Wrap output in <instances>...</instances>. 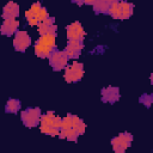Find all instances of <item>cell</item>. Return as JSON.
<instances>
[{"instance_id":"d6986e66","label":"cell","mask_w":153,"mask_h":153,"mask_svg":"<svg viewBox=\"0 0 153 153\" xmlns=\"http://www.w3.org/2000/svg\"><path fill=\"white\" fill-rule=\"evenodd\" d=\"M108 13L114 19H121V5H120V1L111 2L110 4V7L108 10Z\"/></svg>"},{"instance_id":"52a82bcc","label":"cell","mask_w":153,"mask_h":153,"mask_svg":"<svg viewBox=\"0 0 153 153\" xmlns=\"http://www.w3.org/2000/svg\"><path fill=\"white\" fill-rule=\"evenodd\" d=\"M31 44V37L26 31H17L14 33V38H13V47L17 51L24 53Z\"/></svg>"},{"instance_id":"ffe728a7","label":"cell","mask_w":153,"mask_h":153,"mask_svg":"<svg viewBox=\"0 0 153 153\" xmlns=\"http://www.w3.org/2000/svg\"><path fill=\"white\" fill-rule=\"evenodd\" d=\"M140 102L143 103V105L146 108H149L152 102H153V97H152V94H142L140 98Z\"/></svg>"},{"instance_id":"603a6c76","label":"cell","mask_w":153,"mask_h":153,"mask_svg":"<svg viewBox=\"0 0 153 153\" xmlns=\"http://www.w3.org/2000/svg\"><path fill=\"white\" fill-rule=\"evenodd\" d=\"M94 2V0H84V4H86V5H92Z\"/></svg>"},{"instance_id":"9c48e42d","label":"cell","mask_w":153,"mask_h":153,"mask_svg":"<svg viewBox=\"0 0 153 153\" xmlns=\"http://www.w3.org/2000/svg\"><path fill=\"white\" fill-rule=\"evenodd\" d=\"M67 31V38L68 39H79L82 41L85 37V31L84 27L81 26V24L79 22H74L72 24H69L66 27Z\"/></svg>"},{"instance_id":"6da1fadb","label":"cell","mask_w":153,"mask_h":153,"mask_svg":"<svg viewBox=\"0 0 153 153\" xmlns=\"http://www.w3.org/2000/svg\"><path fill=\"white\" fill-rule=\"evenodd\" d=\"M61 127V117L56 116L53 111H48L45 115H41L39 118V129L43 134L47 135H59Z\"/></svg>"},{"instance_id":"2e32d148","label":"cell","mask_w":153,"mask_h":153,"mask_svg":"<svg viewBox=\"0 0 153 153\" xmlns=\"http://www.w3.org/2000/svg\"><path fill=\"white\" fill-rule=\"evenodd\" d=\"M72 128H73L79 135H81V134L85 133L86 124H85V122H84L81 118H79V117L75 116V115H72Z\"/></svg>"},{"instance_id":"e0dca14e","label":"cell","mask_w":153,"mask_h":153,"mask_svg":"<svg viewBox=\"0 0 153 153\" xmlns=\"http://www.w3.org/2000/svg\"><path fill=\"white\" fill-rule=\"evenodd\" d=\"M92 5L96 13H108V10L110 7V2H108L106 0H94Z\"/></svg>"},{"instance_id":"4fadbf2b","label":"cell","mask_w":153,"mask_h":153,"mask_svg":"<svg viewBox=\"0 0 153 153\" xmlns=\"http://www.w3.org/2000/svg\"><path fill=\"white\" fill-rule=\"evenodd\" d=\"M19 16V5L10 1L7 2L4 8H2V18L7 19V18H17Z\"/></svg>"},{"instance_id":"7a4b0ae2","label":"cell","mask_w":153,"mask_h":153,"mask_svg":"<svg viewBox=\"0 0 153 153\" xmlns=\"http://www.w3.org/2000/svg\"><path fill=\"white\" fill-rule=\"evenodd\" d=\"M55 37H56V33L42 35L35 44V54L41 59L48 57L50 53L55 50V41H56Z\"/></svg>"},{"instance_id":"cb8c5ba5","label":"cell","mask_w":153,"mask_h":153,"mask_svg":"<svg viewBox=\"0 0 153 153\" xmlns=\"http://www.w3.org/2000/svg\"><path fill=\"white\" fill-rule=\"evenodd\" d=\"M106 1L111 4V2H116V1H121V0H106Z\"/></svg>"},{"instance_id":"3957f363","label":"cell","mask_w":153,"mask_h":153,"mask_svg":"<svg viewBox=\"0 0 153 153\" xmlns=\"http://www.w3.org/2000/svg\"><path fill=\"white\" fill-rule=\"evenodd\" d=\"M84 75V65L80 62H73L72 65H67L65 69V80L67 82H76L82 79Z\"/></svg>"},{"instance_id":"277c9868","label":"cell","mask_w":153,"mask_h":153,"mask_svg":"<svg viewBox=\"0 0 153 153\" xmlns=\"http://www.w3.org/2000/svg\"><path fill=\"white\" fill-rule=\"evenodd\" d=\"M20 118L25 127H29V128L37 127L39 124L41 110L38 108H27L20 114Z\"/></svg>"},{"instance_id":"30bf717a","label":"cell","mask_w":153,"mask_h":153,"mask_svg":"<svg viewBox=\"0 0 153 153\" xmlns=\"http://www.w3.org/2000/svg\"><path fill=\"white\" fill-rule=\"evenodd\" d=\"M37 27H38L37 30H38L39 36L47 35V33H56L57 31V27L55 25V19L53 17H48L44 20L39 22L37 24Z\"/></svg>"},{"instance_id":"ac0fdd59","label":"cell","mask_w":153,"mask_h":153,"mask_svg":"<svg viewBox=\"0 0 153 153\" xmlns=\"http://www.w3.org/2000/svg\"><path fill=\"white\" fill-rule=\"evenodd\" d=\"M20 100L18 99H8L6 105H5V111L8 112V114H17L20 109Z\"/></svg>"},{"instance_id":"44dd1931","label":"cell","mask_w":153,"mask_h":153,"mask_svg":"<svg viewBox=\"0 0 153 153\" xmlns=\"http://www.w3.org/2000/svg\"><path fill=\"white\" fill-rule=\"evenodd\" d=\"M48 17H49L48 11H47L44 7H42V8H41V11H39V13H38V16H37V22L39 23V22L44 20V19H45V18H48Z\"/></svg>"},{"instance_id":"7c38bea8","label":"cell","mask_w":153,"mask_h":153,"mask_svg":"<svg viewBox=\"0 0 153 153\" xmlns=\"http://www.w3.org/2000/svg\"><path fill=\"white\" fill-rule=\"evenodd\" d=\"M102 100L104 103H115L120 99L121 94H120V90L118 87H115V86H108V87H104L102 90Z\"/></svg>"},{"instance_id":"5bb4252c","label":"cell","mask_w":153,"mask_h":153,"mask_svg":"<svg viewBox=\"0 0 153 153\" xmlns=\"http://www.w3.org/2000/svg\"><path fill=\"white\" fill-rule=\"evenodd\" d=\"M120 5H121V19H128L134 12V5L124 0H121Z\"/></svg>"},{"instance_id":"9a60e30c","label":"cell","mask_w":153,"mask_h":153,"mask_svg":"<svg viewBox=\"0 0 153 153\" xmlns=\"http://www.w3.org/2000/svg\"><path fill=\"white\" fill-rule=\"evenodd\" d=\"M57 136L60 139H67L68 141H76L79 134L73 128H69V129H60Z\"/></svg>"},{"instance_id":"7402d4cb","label":"cell","mask_w":153,"mask_h":153,"mask_svg":"<svg viewBox=\"0 0 153 153\" xmlns=\"http://www.w3.org/2000/svg\"><path fill=\"white\" fill-rule=\"evenodd\" d=\"M72 1H73V2H75L76 5H79V6L84 4V0H72Z\"/></svg>"},{"instance_id":"5b68a950","label":"cell","mask_w":153,"mask_h":153,"mask_svg":"<svg viewBox=\"0 0 153 153\" xmlns=\"http://www.w3.org/2000/svg\"><path fill=\"white\" fill-rule=\"evenodd\" d=\"M48 59H49V65L53 67L54 71H61V69L66 68V66L68 65L69 57L66 55L65 51H60V50L55 49L50 53Z\"/></svg>"},{"instance_id":"ba28073f","label":"cell","mask_w":153,"mask_h":153,"mask_svg":"<svg viewBox=\"0 0 153 153\" xmlns=\"http://www.w3.org/2000/svg\"><path fill=\"white\" fill-rule=\"evenodd\" d=\"M84 48L82 41L79 39H68V43L65 48V53L69 59H78L80 56V53Z\"/></svg>"},{"instance_id":"8fae6325","label":"cell","mask_w":153,"mask_h":153,"mask_svg":"<svg viewBox=\"0 0 153 153\" xmlns=\"http://www.w3.org/2000/svg\"><path fill=\"white\" fill-rule=\"evenodd\" d=\"M18 26H19V22L17 18H7V19H4L0 26V32L1 35H5V36H12L18 31L17 30Z\"/></svg>"},{"instance_id":"8992f818","label":"cell","mask_w":153,"mask_h":153,"mask_svg":"<svg viewBox=\"0 0 153 153\" xmlns=\"http://www.w3.org/2000/svg\"><path fill=\"white\" fill-rule=\"evenodd\" d=\"M133 141V136L129 133H121L120 135H117L116 137H114L111 140V146L112 149L116 153H123L131 143Z\"/></svg>"}]
</instances>
